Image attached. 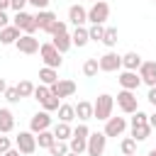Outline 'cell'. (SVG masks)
I'll use <instances>...</instances> for the list:
<instances>
[{
    "label": "cell",
    "instance_id": "36",
    "mask_svg": "<svg viewBox=\"0 0 156 156\" xmlns=\"http://www.w3.org/2000/svg\"><path fill=\"white\" fill-rule=\"evenodd\" d=\"M58 105H61V98H56L54 93L41 102V110H46V112H54V110H58Z\"/></svg>",
    "mask_w": 156,
    "mask_h": 156
},
{
    "label": "cell",
    "instance_id": "43",
    "mask_svg": "<svg viewBox=\"0 0 156 156\" xmlns=\"http://www.w3.org/2000/svg\"><path fill=\"white\" fill-rule=\"evenodd\" d=\"M7 24H10V17H7V12H5V10H0V29H2V27H7Z\"/></svg>",
    "mask_w": 156,
    "mask_h": 156
},
{
    "label": "cell",
    "instance_id": "35",
    "mask_svg": "<svg viewBox=\"0 0 156 156\" xmlns=\"http://www.w3.org/2000/svg\"><path fill=\"white\" fill-rule=\"evenodd\" d=\"M88 34H90V41H102L105 27H102V24H90V27H88Z\"/></svg>",
    "mask_w": 156,
    "mask_h": 156
},
{
    "label": "cell",
    "instance_id": "45",
    "mask_svg": "<svg viewBox=\"0 0 156 156\" xmlns=\"http://www.w3.org/2000/svg\"><path fill=\"white\" fill-rule=\"evenodd\" d=\"M149 124H151V129H156V112L149 115Z\"/></svg>",
    "mask_w": 156,
    "mask_h": 156
},
{
    "label": "cell",
    "instance_id": "14",
    "mask_svg": "<svg viewBox=\"0 0 156 156\" xmlns=\"http://www.w3.org/2000/svg\"><path fill=\"white\" fill-rule=\"evenodd\" d=\"M34 20H37V27L41 29V32H51V27H54V22L58 20L51 10H37V15H34Z\"/></svg>",
    "mask_w": 156,
    "mask_h": 156
},
{
    "label": "cell",
    "instance_id": "48",
    "mask_svg": "<svg viewBox=\"0 0 156 156\" xmlns=\"http://www.w3.org/2000/svg\"><path fill=\"white\" fill-rule=\"evenodd\" d=\"M66 156H80V154H76V151H68V154H66Z\"/></svg>",
    "mask_w": 156,
    "mask_h": 156
},
{
    "label": "cell",
    "instance_id": "2",
    "mask_svg": "<svg viewBox=\"0 0 156 156\" xmlns=\"http://www.w3.org/2000/svg\"><path fill=\"white\" fill-rule=\"evenodd\" d=\"M88 136H90V129H88V124L85 122H80L76 129H73V136L68 139V146H71V151H76V154H85L88 151Z\"/></svg>",
    "mask_w": 156,
    "mask_h": 156
},
{
    "label": "cell",
    "instance_id": "16",
    "mask_svg": "<svg viewBox=\"0 0 156 156\" xmlns=\"http://www.w3.org/2000/svg\"><path fill=\"white\" fill-rule=\"evenodd\" d=\"M139 78H141V83L154 88L156 85V61H144L139 66Z\"/></svg>",
    "mask_w": 156,
    "mask_h": 156
},
{
    "label": "cell",
    "instance_id": "37",
    "mask_svg": "<svg viewBox=\"0 0 156 156\" xmlns=\"http://www.w3.org/2000/svg\"><path fill=\"white\" fill-rule=\"evenodd\" d=\"M2 95H5V100H7V102H12V105L22 100V98H20V93H17V85H7V90H5Z\"/></svg>",
    "mask_w": 156,
    "mask_h": 156
},
{
    "label": "cell",
    "instance_id": "11",
    "mask_svg": "<svg viewBox=\"0 0 156 156\" xmlns=\"http://www.w3.org/2000/svg\"><path fill=\"white\" fill-rule=\"evenodd\" d=\"M49 90H51L56 98H61V100H63V98H71V95L76 93V83H73V80H68V78H58L54 85H49Z\"/></svg>",
    "mask_w": 156,
    "mask_h": 156
},
{
    "label": "cell",
    "instance_id": "22",
    "mask_svg": "<svg viewBox=\"0 0 156 156\" xmlns=\"http://www.w3.org/2000/svg\"><path fill=\"white\" fill-rule=\"evenodd\" d=\"M76 119H80V122H88V119H93V102H88V100H80V102L76 105Z\"/></svg>",
    "mask_w": 156,
    "mask_h": 156
},
{
    "label": "cell",
    "instance_id": "23",
    "mask_svg": "<svg viewBox=\"0 0 156 156\" xmlns=\"http://www.w3.org/2000/svg\"><path fill=\"white\" fill-rule=\"evenodd\" d=\"M151 124L149 122H141V124H132V136L136 139V141H146L149 136H151Z\"/></svg>",
    "mask_w": 156,
    "mask_h": 156
},
{
    "label": "cell",
    "instance_id": "29",
    "mask_svg": "<svg viewBox=\"0 0 156 156\" xmlns=\"http://www.w3.org/2000/svg\"><path fill=\"white\" fill-rule=\"evenodd\" d=\"M98 71H100V61H98V58H85V63H83V76H85V78H95Z\"/></svg>",
    "mask_w": 156,
    "mask_h": 156
},
{
    "label": "cell",
    "instance_id": "38",
    "mask_svg": "<svg viewBox=\"0 0 156 156\" xmlns=\"http://www.w3.org/2000/svg\"><path fill=\"white\" fill-rule=\"evenodd\" d=\"M61 32H68V24H66V22H63V20H56V22H54V27H51V32H49V34H51V37H54V34H61Z\"/></svg>",
    "mask_w": 156,
    "mask_h": 156
},
{
    "label": "cell",
    "instance_id": "42",
    "mask_svg": "<svg viewBox=\"0 0 156 156\" xmlns=\"http://www.w3.org/2000/svg\"><path fill=\"white\" fill-rule=\"evenodd\" d=\"M146 100H149V102L156 107V85H154V88H149V95H146Z\"/></svg>",
    "mask_w": 156,
    "mask_h": 156
},
{
    "label": "cell",
    "instance_id": "52",
    "mask_svg": "<svg viewBox=\"0 0 156 156\" xmlns=\"http://www.w3.org/2000/svg\"><path fill=\"white\" fill-rule=\"evenodd\" d=\"M132 156H136V154H132Z\"/></svg>",
    "mask_w": 156,
    "mask_h": 156
},
{
    "label": "cell",
    "instance_id": "4",
    "mask_svg": "<svg viewBox=\"0 0 156 156\" xmlns=\"http://www.w3.org/2000/svg\"><path fill=\"white\" fill-rule=\"evenodd\" d=\"M117 107L124 112V115H134L136 110H139V102H136V95H134V90H119L117 93Z\"/></svg>",
    "mask_w": 156,
    "mask_h": 156
},
{
    "label": "cell",
    "instance_id": "39",
    "mask_svg": "<svg viewBox=\"0 0 156 156\" xmlns=\"http://www.w3.org/2000/svg\"><path fill=\"white\" fill-rule=\"evenodd\" d=\"M10 149H12V139L0 134V154H5V151H10Z\"/></svg>",
    "mask_w": 156,
    "mask_h": 156
},
{
    "label": "cell",
    "instance_id": "18",
    "mask_svg": "<svg viewBox=\"0 0 156 156\" xmlns=\"http://www.w3.org/2000/svg\"><path fill=\"white\" fill-rule=\"evenodd\" d=\"M68 22L76 24V27H85V22H88V10H85L83 5H71V7H68Z\"/></svg>",
    "mask_w": 156,
    "mask_h": 156
},
{
    "label": "cell",
    "instance_id": "51",
    "mask_svg": "<svg viewBox=\"0 0 156 156\" xmlns=\"http://www.w3.org/2000/svg\"><path fill=\"white\" fill-rule=\"evenodd\" d=\"M93 2H98V0H93Z\"/></svg>",
    "mask_w": 156,
    "mask_h": 156
},
{
    "label": "cell",
    "instance_id": "53",
    "mask_svg": "<svg viewBox=\"0 0 156 156\" xmlns=\"http://www.w3.org/2000/svg\"><path fill=\"white\" fill-rule=\"evenodd\" d=\"M0 134H2V132H0Z\"/></svg>",
    "mask_w": 156,
    "mask_h": 156
},
{
    "label": "cell",
    "instance_id": "7",
    "mask_svg": "<svg viewBox=\"0 0 156 156\" xmlns=\"http://www.w3.org/2000/svg\"><path fill=\"white\" fill-rule=\"evenodd\" d=\"M105 146H107V134L105 132H90L88 136V156H102L105 154Z\"/></svg>",
    "mask_w": 156,
    "mask_h": 156
},
{
    "label": "cell",
    "instance_id": "28",
    "mask_svg": "<svg viewBox=\"0 0 156 156\" xmlns=\"http://www.w3.org/2000/svg\"><path fill=\"white\" fill-rule=\"evenodd\" d=\"M54 141H56L54 129H44V132H39V134H37V146H39V149H49Z\"/></svg>",
    "mask_w": 156,
    "mask_h": 156
},
{
    "label": "cell",
    "instance_id": "20",
    "mask_svg": "<svg viewBox=\"0 0 156 156\" xmlns=\"http://www.w3.org/2000/svg\"><path fill=\"white\" fill-rule=\"evenodd\" d=\"M141 63H144V61H141V56H139L136 51H127V54L122 56V68H124V71H139Z\"/></svg>",
    "mask_w": 156,
    "mask_h": 156
},
{
    "label": "cell",
    "instance_id": "17",
    "mask_svg": "<svg viewBox=\"0 0 156 156\" xmlns=\"http://www.w3.org/2000/svg\"><path fill=\"white\" fill-rule=\"evenodd\" d=\"M20 37H22V29L15 27V24H7V27L0 29V44H5V46H15Z\"/></svg>",
    "mask_w": 156,
    "mask_h": 156
},
{
    "label": "cell",
    "instance_id": "34",
    "mask_svg": "<svg viewBox=\"0 0 156 156\" xmlns=\"http://www.w3.org/2000/svg\"><path fill=\"white\" fill-rule=\"evenodd\" d=\"M49 95H51V90H49V85H44V83H39V85L34 88V95H32V98H34V100H37V102L41 105V102H44V100H46Z\"/></svg>",
    "mask_w": 156,
    "mask_h": 156
},
{
    "label": "cell",
    "instance_id": "9",
    "mask_svg": "<svg viewBox=\"0 0 156 156\" xmlns=\"http://www.w3.org/2000/svg\"><path fill=\"white\" fill-rule=\"evenodd\" d=\"M98 61H100V71L102 73H115V71L122 68V56L117 51H105Z\"/></svg>",
    "mask_w": 156,
    "mask_h": 156
},
{
    "label": "cell",
    "instance_id": "47",
    "mask_svg": "<svg viewBox=\"0 0 156 156\" xmlns=\"http://www.w3.org/2000/svg\"><path fill=\"white\" fill-rule=\"evenodd\" d=\"M10 7V0H0V10H7Z\"/></svg>",
    "mask_w": 156,
    "mask_h": 156
},
{
    "label": "cell",
    "instance_id": "30",
    "mask_svg": "<svg viewBox=\"0 0 156 156\" xmlns=\"http://www.w3.org/2000/svg\"><path fill=\"white\" fill-rule=\"evenodd\" d=\"M136 139L134 136H124L122 141H119V151L124 154V156H132V154H136Z\"/></svg>",
    "mask_w": 156,
    "mask_h": 156
},
{
    "label": "cell",
    "instance_id": "46",
    "mask_svg": "<svg viewBox=\"0 0 156 156\" xmlns=\"http://www.w3.org/2000/svg\"><path fill=\"white\" fill-rule=\"evenodd\" d=\"M7 90V83H5V78H0V95Z\"/></svg>",
    "mask_w": 156,
    "mask_h": 156
},
{
    "label": "cell",
    "instance_id": "10",
    "mask_svg": "<svg viewBox=\"0 0 156 156\" xmlns=\"http://www.w3.org/2000/svg\"><path fill=\"white\" fill-rule=\"evenodd\" d=\"M15 46H17V51H20V54L32 56V54H37V51H39V46H41V44H39V39H37L34 34H22V37L17 39V44H15Z\"/></svg>",
    "mask_w": 156,
    "mask_h": 156
},
{
    "label": "cell",
    "instance_id": "50",
    "mask_svg": "<svg viewBox=\"0 0 156 156\" xmlns=\"http://www.w3.org/2000/svg\"><path fill=\"white\" fill-rule=\"evenodd\" d=\"M151 2H156V0H151Z\"/></svg>",
    "mask_w": 156,
    "mask_h": 156
},
{
    "label": "cell",
    "instance_id": "15",
    "mask_svg": "<svg viewBox=\"0 0 156 156\" xmlns=\"http://www.w3.org/2000/svg\"><path fill=\"white\" fill-rule=\"evenodd\" d=\"M117 80H119V85H122L124 90H136V88L141 85L139 71H122V73L117 76Z\"/></svg>",
    "mask_w": 156,
    "mask_h": 156
},
{
    "label": "cell",
    "instance_id": "26",
    "mask_svg": "<svg viewBox=\"0 0 156 156\" xmlns=\"http://www.w3.org/2000/svg\"><path fill=\"white\" fill-rule=\"evenodd\" d=\"M54 136L61 139V141H68V139L73 136V127H71L68 122H56V124H54Z\"/></svg>",
    "mask_w": 156,
    "mask_h": 156
},
{
    "label": "cell",
    "instance_id": "32",
    "mask_svg": "<svg viewBox=\"0 0 156 156\" xmlns=\"http://www.w3.org/2000/svg\"><path fill=\"white\" fill-rule=\"evenodd\" d=\"M34 88H37V85H34L32 80H20V83H17L20 98H32V95H34Z\"/></svg>",
    "mask_w": 156,
    "mask_h": 156
},
{
    "label": "cell",
    "instance_id": "1",
    "mask_svg": "<svg viewBox=\"0 0 156 156\" xmlns=\"http://www.w3.org/2000/svg\"><path fill=\"white\" fill-rule=\"evenodd\" d=\"M112 107H115V98L110 93H100L98 100L93 102V119H100V122L110 119L112 117Z\"/></svg>",
    "mask_w": 156,
    "mask_h": 156
},
{
    "label": "cell",
    "instance_id": "21",
    "mask_svg": "<svg viewBox=\"0 0 156 156\" xmlns=\"http://www.w3.org/2000/svg\"><path fill=\"white\" fill-rule=\"evenodd\" d=\"M51 44H54V46H56L61 54H66V51L73 46V39H71V34H68V32H61V34H54Z\"/></svg>",
    "mask_w": 156,
    "mask_h": 156
},
{
    "label": "cell",
    "instance_id": "49",
    "mask_svg": "<svg viewBox=\"0 0 156 156\" xmlns=\"http://www.w3.org/2000/svg\"><path fill=\"white\" fill-rule=\"evenodd\" d=\"M146 156H156V149H151V151H149V154H146Z\"/></svg>",
    "mask_w": 156,
    "mask_h": 156
},
{
    "label": "cell",
    "instance_id": "31",
    "mask_svg": "<svg viewBox=\"0 0 156 156\" xmlns=\"http://www.w3.org/2000/svg\"><path fill=\"white\" fill-rule=\"evenodd\" d=\"M68 151H71L68 141H61V139H56V141L49 146V154H51V156H66Z\"/></svg>",
    "mask_w": 156,
    "mask_h": 156
},
{
    "label": "cell",
    "instance_id": "6",
    "mask_svg": "<svg viewBox=\"0 0 156 156\" xmlns=\"http://www.w3.org/2000/svg\"><path fill=\"white\" fill-rule=\"evenodd\" d=\"M12 24L15 27H20L22 29V34H34L39 27H37V20H34V15H29V12H24V10H20V12H15V17H12Z\"/></svg>",
    "mask_w": 156,
    "mask_h": 156
},
{
    "label": "cell",
    "instance_id": "33",
    "mask_svg": "<svg viewBox=\"0 0 156 156\" xmlns=\"http://www.w3.org/2000/svg\"><path fill=\"white\" fill-rule=\"evenodd\" d=\"M102 44L107 49H112L117 44V27H105V37H102Z\"/></svg>",
    "mask_w": 156,
    "mask_h": 156
},
{
    "label": "cell",
    "instance_id": "19",
    "mask_svg": "<svg viewBox=\"0 0 156 156\" xmlns=\"http://www.w3.org/2000/svg\"><path fill=\"white\" fill-rule=\"evenodd\" d=\"M15 129V115L10 107H0V132L2 134H10Z\"/></svg>",
    "mask_w": 156,
    "mask_h": 156
},
{
    "label": "cell",
    "instance_id": "13",
    "mask_svg": "<svg viewBox=\"0 0 156 156\" xmlns=\"http://www.w3.org/2000/svg\"><path fill=\"white\" fill-rule=\"evenodd\" d=\"M124 129H127V119L124 117H110V119H105V129L102 132L107 136H122Z\"/></svg>",
    "mask_w": 156,
    "mask_h": 156
},
{
    "label": "cell",
    "instance_id": "3",
    "mask_svg": "<svg viewBox=\"0 0 156 156\" xmlns=\"http://www.w3.org/2000/svg\"><path fill=\"white\" fill-rule=\"evenodd\" d=\"M39 56H41V61H44V66H49V68H61V63H63V54L49 41V44H41L39 46Z\"/></svg>",
    "mask_w": 156,
    "mask_h": 156
},
{
    "label": "cell",
    "instance_id": "25",
    "mask_svg": "<svg viewBox=\"0 0 156 156\" xmlns=\"http://www.w3.org/2000/svg\"><path fill=\"white\" fill-rule=\"evenodd\" d=\"M56 112H58V122H68V124H71V122L76 119V105H68V102H61Z\"/></svg>",
    "mask_w": 156,
    "mask_h": 156
},
{
    "label": "cell",
    "instance_id": "27",
    "mask_svg": "<svg viewBox=\"0 0 156 156\" xmlns=\"http://www.w3.org/2000/svg\"><path fill=\"white\" fill-rule=\"evenodd\" d=\"M56 80H58V71H56V68L44 66V68L39 71V83H44V85H54Z\"/></svg>",
    "mask_w": 156,
    "mask_h": 156
},
{
    "label": "cell",
    "instance_id": "41",
    "mask_svg": "<svg viewBox=\"0 0 156 156\" xmlns=\"http://www.w3.org/2000/svg\"><path fill=\"white\" fill-rule=\"evenodd\" d=\"M49 2L51 0H29V5H34L37 10H49Z\"/></svg>",
    "mask_w": 156,
    "mask_h": 156
},
{
    "label": "cell",
    "instance_id": "12",
    "mask_svg": "<svg viewBox=\"0 0 156 156\" xmlns=\"http://www.w3.org/2000/svg\"><path fill=\"white\" fill-rule=\"evenodd\" d=\"M49 127H51V115H49L46 110H39V112L32 115V119H29V129H32L34 134H39V132H44V129H49Z\"/></svg>",
    "mask_w": 156,
    "mask_h": 156
},
{
    "label": "cell",
    "instance_id": "8",
    "mask_svg": "<svg viewBox=\"0 0 156 156\" xmlns=\"http://www.w3.org/2000/svg\"><path fill=\"white\" fill-rule=\"evenodd\" d=\"M107 17H110V5H107L105 0L93 2V7L88 10V22H90V24H105Z\"/></svg>",
    "mask_w": 156,
    "mask_h": 156
},
{
    "label": "cell",
    "instance_id": "24",
    "mask_svg": "<svg viewBox=\"0 0 156 156\" xmlns=\"http://www.w3.org/2000/svg\"><path fill=\"white\" fill-rule=\"evenodd\" d=\"M71 39H73V46H78V49H83L88 41H90V34H88V27H76L73 29V34H71Z\"/></svg>",
    "mask_w": 156,
    "mask_h": 156
},
{
    "label": "cell",
    "instance_id": "40",
    "mask_svg": "<svg viewBox=\"0 0 156 156\" xmlns=\"http://www.w3.org/2000/svg\"><path fill=\"white\" fill-rule=\"evenodd\" d=\"M24 5H29V0H10V7H12L15 12H20V10H24Z\"/></svg>",
    "mask_w": 156,
    "mask_h": 156
},
{
    "label": "cell",
    "instance_id": "5",
    "mask_svg": "<svg viewBox=\"0 0 156 156\" xmlns=\"http://www.w3.org/2000/svg\"><path fill=\"white\" fill-rule=\"evenodd\" d=\"M15 146L24 154V156H32L34 151H37V134L29 129V132H20L17 136H15Z\"/></svg>",
    "mask_w": 156,
    "mask_h": 156
},
{
    "label": "cell",
    "instance_id": "44",
    "mask_svg": "<svg viewBox=\"0 0 156 156\" xmlns=\"http://www.w3.org/2000/svg\"><path fill=\"white\" fill-rule=\"evenodd\" d=\"M20 154H22V151H20V149H17V146H15V149H10V151H5V154H2V156H20Z\"/></svg>",
    "mask_w": 156,
    "mask_h": 156
}]
</instances>
